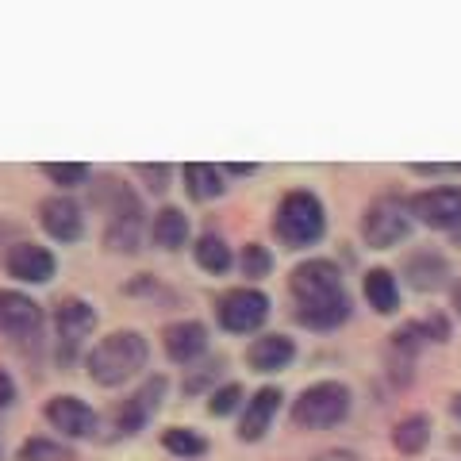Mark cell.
Returning a JSON list of instances; mask_svg holds the SVG:
<instances>
[{"mask_svg":"<svg viewBox=\"0 0 461 461\" xmlns=\"http://www.w3.org/2000/svg\"><path fill=\"white\" fill-rule=\"evenodd\" d=\"M288 293H293V315L308 330H339L350 320V293H346L342 269L330 258H308L288 273Z\"/></svg>","mask_w":461,"mask_h":461,"instance_id":"6da1fadb","label":"cell"},{"mask_svg":"<svg viewBox=\"0 0 461 461\" xmlns=\"http://www.w3.org/2000/svg\"><path fill=\"white\" fill-rule=\"evenodd\" d=\"M147 357H150V346L139 330H112V335H104L85 354V373L100 388H120L147 369Z\"/></svg>","mask_w":461,"mask_h":461,"instance_id":"7a4b0ae2","label":"cell"},{"mask_svg":"<svg viewBox=\"0 0 461 461\" xmlns=\"http://www.w3.org/2000/svg\"><path fill=\"white\" fill-rule=\"evenodd\" d=\"M93 204L108 212V227H104V247L112 254H139L142 247V204L139 196L120 181H96Z\"/></svg>","mask_w":461,"mask_h":461,"instance_id":"3957f363","label":"cell"},{"mask_svg":"<svg viewBox=\"0 0 461 461\" xmlns=\"http://www.w3.org/2000/svg\"><path fill=\"white\" fill-rule=\"evenodd\" d=\"M273 235L288 250H308L327 235V208L312 189H288L273 212Z\"/></svg>","mask_w":461,"mask_h":461,"instance_id":"277c9868","label":"cell"},{"mask_svg":"<svg viewBox=\"0 0 461 461\" xmlns=\"http://www.w3.org/2000/svg\"><path fill=\"white\" fill-rule=\"evenodd\" d=\"M354 408V393L342 381H315L300 388L293 400V427L296 430H330L346 423V415Z\"/></svg>","mask_w":461,"mask_h":461,"instance_id":"5b68a950","label":"cell"},{"mask_svg":"<svg viewBox=\"0 0 461 461\" xmlns=\"http://www.w3.org/2000/svg\"><path fill=\"white\" fill-rule=\"evenodd\" d=\"M411 230H415L411 200H403V196H393V193L377 196L362 212V242L369 250H393L411 239Z\"/></svg>","mask_w":461,"mask_h":461,"instance_id":"8992f818","label":"cell"},{"mask_svg":"<svg viewBox=\"0 0 461 461\" xmlns=\"http://www.w3.org/2000/svg\"><path fill=\"white\" fill-rule=\"evenodd\" d=\"M166 388H169V381L162 377V373H158V377L142 381L127 400L115 403V408L108 411V430H112L108 438H115V442H120V438H135L139 430L158 415V408H162Z\"/></svg>","mask_w":461,"mask_h":461,"instance_id":"52a82bcc","label":"cell"},{"mask_svg":"<svg viewBox=\"0 0 461 461\" xmlns=\"http://www.w3.org/2000/svg\"><path fill=\"white\" fill-rule=\"evenodd\" d=\"M415 223L450 235L454 247H461V185H435L411 196Z\"/></svg>","mask_w":461,"mask_h":461,"instance_id":"ba28073f","label":"cell"},{"mask_svg":"<svg viewBox=\"0 0 461 461\" xmlns=\"http://www.w3.org/2000/svg\"><path fill=\"white\" fill-rule=\"evenodd\" d=\"M269 296L262 288H230V293L220 296V304H215V320L227 335H254V330H262V323L269 320Z\"/></svg>","mask_w":461,"mask_h":461,"instance_id":"9c48e42d","label":"cell"},{"mask_svg":"<svg viewBox=\"0 0 461 461\" xmlns=\"http://www.w3.org/2000/svg\"><path fill=\"white\" fill-rule=\"evenodd\" d=\"M39 227L47 230L54 242L69 247V242H81V235H85V212H81V204L74 196L54 193L39 204Z\"/></svg>","mask_w":461,"mask_h":461,"instance_id":"30bf717a","label":"cell"},{"mask_svg":"<svg viewBox=\"0 0 461 461\" xmlns=\"http://www.w3.org/2000/svg\"><path fill=\"white\" fill-rule=\"evenodd\" d=\"M42 415H47V423L54 430H62V438H93V435H100V415L81 396H54V400H47Z\"/></svg>","mask_w":461,"mask_h":461,"instance_id":"8fae6325","label":"cell"},{"mask_svg":"<svg viewBox=\"0 0 461 461\" xmlns=\"http://www.w3.org/2000/svg\"><path fill=\"white\" fill-rule=\"evenodd\" d=\"M5 269L20 285H47L58 273V258L47 247H39V242H12L5 254Z\"/></svg>","mask_w":461,"mask_h":461,"instance_id":"7c38bea8","label":"cell"},{"mask_svg":"<svg viewBox=\"0 0 461 461\" xmlns=\"http://www.w3.org/2000/svg\"><path fill=\"white\" fill-rule=\"evenodd\" d=\"M162 350L173 366H196L208 354V327L200 320H177L162 330Z\"/></svg>","mask_w":461,"mask_h":461,"instance_id":"4fadbf2b","label":"cell"},{"mask_svg":"<svg viewBox=\"0 0 461 461\" xmlns=\"http://www.w3.org/2000/svg\"><path fill=\"white\" fill-rule=\"evenodd\" d=\"M281 400H285V393H281L277 384L258 388V393L247 400V408H242V420H239V442H262V438L269 435L273 420H277Z\"/></svg>","mask_w":461,"mask_h":461,"instance_id":"5bb4252c","label":"cell"},{"mask_svg":"<svg viewBox=\"0 0 461 461\" xmlns=\"http://www.w3.org/2000/svg\"><path fill=\"white\" fill-rule=\"evenodd\" d=\"M39 323H42V308L32 296L16 293V288H0V335L23 339V335H35Z\"/></svg>","mask_w":461,"mask_h":461,"instance_id":"9a60e30c","label":"cell"},{"mask_svg":"<svg viewBox=\"0 0 461 461\" xmlns=\"http://www.w3.org/2000/svg\"><path fill=\"white\" fill-rule=\"evenodd\" d=\"M54 327H58V339H62L69 350H74V346H81L85 339L93 335L96 308L89 304V300H81V296L58 300V304H54Z\"/></svg>","mask_w":461,"mask_h":461,"instance_id":"2e32d148","label":"cell"},{"mask_svg":"<svg viewBox=\"0 0 461 461\" xmlns=\"http://www.w3.org/2000/svg\"><path fill=\"white\" fill-rule=\"evenodd\" d=\"M296 362V342L281 335V330H269V335H258L247 346V366L254 373H281Z\"/></svg>","mask_w":461,"mask_h":461,"instance_id":"e0dca14e","label":"cell"},{"mask_svg":"<svg viewBox=\"0 0 461 461\" xmlns=\"http://www.w3.org/2000/svg\"><path fill=\"white\" fill-rule=\"evenodd\" d=\"M403 277L415 293H438V288L450 285V262L438 250H415L403 262Z\"/></svg>","mask_w":461,"mask_h":461,"instance_id":"ac0fdd59","label":"cell"},{"mask_svg":"<svg viewBox=\"0 0 461 461\" xmlns=\"http://www.w3.org/2000/svg\"><path fill=\"white\" fill-rule=\"evenodd\" d=\"M362 296H366V304L377 315H396L400 312V281H396V273L384 269V266L366 269Z\"/></svg>","mask_w":461,"mask_h":461,"instance_id":"d6986e66","label":"cell"},{"mask_svg":"<svg viewBox=\"0 0 461 461\" xmlns=\"http://www.w3.org/2000/svg\"><path fill=\"white\" fill-rule=\"evenodd\" d=\"M181 181H185V193H189L196 204H208V200H220L227 193L223 166H212V162H189V166H181Z\"/></svg>","mask_w":461,"mask_h":461,"instance_id":"ffe728a7","label":"cell"},{"mask_svg":"<svg viewBox=\"0 0 461 461\" xmlns=\"http://www.w3.org/2000/svg\"><path fill=\"white\" fill-rule=\"evenodd\" d=\"M193 235V227H189V215H185L181 208H158L154 212V220H150V242L154 247H162V250H181L185 242H189Z\"/></svg>","mask_w":461,"mask_h":461,"instance_id":"44dd1931","label":"cell"},{"mask_svg":"<svg viewBox=\"0 0 461 461\" xmlns=\"http://www.w3.org/2000/svg\"><path fill=\"white\" fill-rule=\"evenodd\" d=\"M430 430H435L430 415L427 411H411V415H403V420L393 427V446L403 457H420L430 446Z\"/></svg>","mask_w":461,"mask_h":461,"instance_id":"7402d4cb","label":"cell"},{"mask_svg":"<svg viewBox=\"0 0 461 461\" xmlns=\"http://www.w3.org/2000/svg\"><path fill=\"white\" fill-rule=\"evenodd\" d=\"M193 258H196V266H200V269L212 273V277H220V273H227L230 266H235V254H230L227 239H223V235H215V230H208V235H200V239H196Z\"/></svg>","mask_w":461,"mask_h":461,"instance_id":"603a6c76","label":"cell"},{"mask_svg":"<svg viewBox=\"0 0 461 461\" xmlns=\"http://www.w3.org/2000/svg\"><path fill=\"white\" fill-rule=\"evenodd\" d=\"M223 369H227V362L220 354L215 357H200L196 366H189L185 369V381H181V388H185V396H200V393H215V381L223 377Z\"/></svg>","mask_w":461,"mask_h":461,"instance_id":"cb8c5ba5","label":"cell"},{"mask_svg":"<svg viewBox=\"0 0 461 461\" xmlns=\"http://www.w3.org/2000/svg\"><path fill=\"white\" fill-rule=\"evenodd\" d=\"M162 446L173 457H181V461H196V457L208 454V438L200 435V430H193V427H169V430H162Z\"/></svg>","mask_w":461,"mask_h":461,"instance_id":"d4e9b609","label":"cell"},{"mask_svg":"<svg viewBox=\"0 0 461 461\" xmlns=\"http://www.w3.org/2000/svg\"><path fill=\"white\" fill-rule=\"evenodd\" d=\"M16 461H74V450L66 442H54V438H27L20 442Z\"/></svg>","mask_w":461,"mask_h":461,"instance_id":"484cf974","label":"cell"},{"mask_svg":"<svg viewBox=\"0 0 461 461\" xmlns=\"http://www.w3.org/2000/svg\"><path fill=\"white\" fill-rule=\"evenodd\" d=\"M42 177H50L58 189H81V185H89L93 169L85 162H42Z\"/></svg>","mask_w":461,"mask_h":461,"instance_id":"4316f807","label":"cell"},{"mask_svg":"<svg viewBox=\"0 0 461 461\" xmlns=\"http://www.w3.org/2000/svg\"><path fill=\"white\" fill-rule=\"evenodd\" d=\"M239 269H242V277L247 281H262L273 273V254L269 247H262V242H247L239 254Z\"/></svg>","mask_w":461,"mask_h":461,"instance_id":"83f0119b","label":"cell"},{"mask_svg":"<svg viewBox=\"0 0 461 461\" xmlns=\"http://www.w3.org/2000/svg\"><path fill=\"white\" fill-rule=\"evenodd\" d=\"M242 400H247V393H242V384L227 381V384H220V388H215V393L208 396V415H215V420H223V415H230V411H239V408H242Z\"/></svg>","mask_w":461,"mask_h":461,"instance_id":"f1b7e54d","label":"cell"},{"mask_svg":"<svg viewBox=\"0 0 461 461\" xmlns=\"http://www.w3.org/2000/svg\"><path fill=\"white\" fill-rule=\"evenodd\" d=\"M135 177H142V185H147V193H154V196H162L166 189H169V166L166 162H139L135 166Z\"/></svg>","mask_w":461,"mask_h":461,"instance_id":"f546056e","label":"cell"},{"mask_svg":"<svg viewBox=\"0 0 461 461\" xmlns=\"http://www.w3.org/2000/svg\"><path fill=\"white\" fill-rule=\"evenodd\" d=\"M12 396H16V388H12V377H8L5 369H0V408H8Z\"/></svg>","mask_w":461,"mask_h":461,"instance_id":"4dcf8cb0","label":"cell"},{"mask_svg":"<svg viewBox=\"0 0 461 461\" xmlns=\"http://www.w3.org/2000/svg\"><path fill=\"white\" fill-rule=\"evenodd\" d=\"M223 173H230V177H254V173H258V166H242V162H230V166H223Z\"/></svg>","mask_w":461,"mask_h":461,"instance_id":"1f68e13d","label":"cell"},{"mask_svg":"<svg viewBox=\"0 0 461 461\" xmlns=\"http://www.w3.org/2000/svg\"><path fill=\"white\" fill-rule=\"evenodd\" d=\"M450 415L461 423V393H454V396H450Z\"/></svg>","mask_w":461,"mask_h":461,"instance_id":"d6a6232c","label":"cell"},{"mask_svg":"<svg viewBox=\"0 0 461 461\" xmlns=\"http://www.w3.org/2000/svg\"><path fill=\"white\" fill-rule=\"evenodd\" d=\"M450 450H454V454H461V435H454V438H450Z\"/></svg>","mask_w":461,"mask_h":461,"instance_id":"836d02e7","label":"cell"}]
</instances>
